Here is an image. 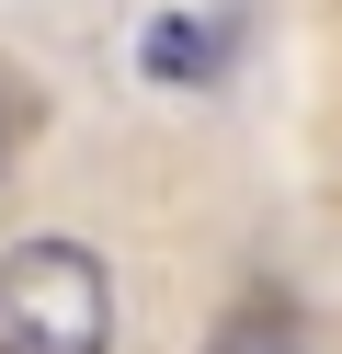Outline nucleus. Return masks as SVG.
<instances>
[{"mask_svg": "<svg viewBox=\"0 0 342 354\" xmlns=\"http://www.w3.org/2000/svg\"><path fill=\"white\" fill-rule=\"evenodd\" d=\"M114 274L91 240H23L0 252V354H103Z\"/></svg>", "mask_w": 342, "mask_h": 354, "instance_id": "1", "label": "nucleus"}, {"mask_svg": "<svg viewBox=\"0 0 342 354\" xmlns=\"http://www.w3.org/2000/svg\"><path fill=\"white\" fill-rule=\"evenodd\" d=\"M217 354H296V308L285 297H240L228 331H217Z\"/></svg>", "mask_w": 342, "mask_h": 354, "instance_id": "2", "label": "nucleus"}]
</instances>
